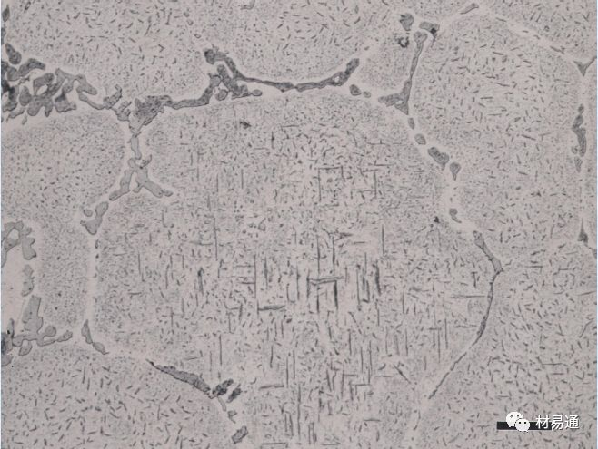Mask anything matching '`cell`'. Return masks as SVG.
I'll return each instance as SVG.
<instances>
[{
	"label": "cell",
	"instance_id": "obj_1",
	"mask_svg": "<svg viewBox=\"0 0 598 449\" xmlns=\"http://www.w3.org/2000/svg\"><path fill=\"white\" fill-rule=\"evenodd\" d=\"M583 80L573 63L492 14L454 19L426 45L411 106L459 167L574 136Z\"/></svg>",
	"mask_w": 598,
	"mask_h": 449
},
{
	"label": "cell",
	"instance_id": "obj_2",
	"mask_svg": "<svg viewBox=\"0 0 598 449\" xmlns=\"http://www.w3.org/2000/svg\"><path fill=\"white\" fill-rule=\"evenodd\" d=\"M6 40L27 56L80 73L105 95H170L191 40L173 2L12 1Z\"/></svg>",
	"mask_w": 598,
	"mask_h": 449
},
{
	"label": "cell",
	"instance_id": "obj_3",
	"mask_svg": "<svg viewBox=\"0 0 598 449\" xmlns=\"http://www.w3.org/2000/svg\"><path fill=\"white\" fill-rule=\"evenodd\" d=\"M577 153L575 138L555 139L462 166L458 211L510 261L575 240L583 228Z\"/></svg>",
	"mask_w": 598,
	"mask_h": 449
},
{
	"label": "cell",
	"instance_id": "obj_4",
	"mask_svg": "<svg viewBox=\"0 0 598 449\" xmlns=\"http://www.w3.org/2000/svg\"><path fill=\"white\" fill-rule=\"evenodd\" d=\"M125 152L124 129L108 112L12 128L1 142L2 217L40 229L75 221L115 184Z\"/></svg>",
	"mask_w": 598,
	"mask_h": 449
},
{
	"label": "cell",
	"instance_id": "obj_5",
	"mask_svg": "<svg viewBox=\"0 0 598 449\" xmlns=\"http://www.w3.org/2000/svg\"><path fill=\"white\" fill-rule=\"evenodd\" d=\"M220 3L212 43L250 73L307 81L333 73L403 24L399 1Z\"/></svg>",
	"mask_w": 598,
	"mask_h": 449
},
{
	"label": "cell",
	"instance_id": "obj_6",
	"mask_svg": "<svg viewBox=\"0 0 598 449\" xmlns=\"http://www.w3.org/2000/svg\"><path fill=\"white\" fill-rule=\"evenodd\" d=\"M39 287L54 322L76 323L86 306L90 243L75 221L40 229Z\"/></svg>",
	"mask_w": 598,
	"mask_h": 449
},
{
	"label": "cell",
	"instance_id": "obj_7",
	"mask_svg": "<svg viewBox=\"0 0 598 449\" xmlns=\"http://www.w3.org/2000/svg\"><path fill=\"white\" fill-rule=\"evenodd\" d=\"M481 5L574 59L587 61L596 55L597 1H483Z\"/></svg>",
	"mask_w": 598,
	"mask_h": 449
},
{
	"label": "cell",
	"instance_id": "obj_8",
	"mask_svg": "<svg viewBox=\"0 0 598 449\" xmlns=\"http://www.w3.org/2000/svg\"><path fill=\"white\" fill-rule=\"evenodd\" d=\"M404 24L392 30L366 52L355 73L364 86L384 92L399 89L409 75L414 42Z\"/></svg>",
	"mask_w": 598,
	"mask_h": 449
},
{
	"label": "cell",
	"instance_id": "obj_9",
	"mask_svg": "<svg viewBox=\"0 0 598 449\" xmlns=\"http://www.w3.org/2000/svg\"><path fill=\"white\" fill-rule=\"evenodd\" d=\"M586 152L581 167L583 227L595 244L597 234V97L583 100Z\"/></svg>",
	"mask_w": 598,
	"mask_h": 449
},
{
	"label": "cell",
	"instance_id": "obj_10",
	"mask_svg": "<svg viewBox=\"0 0 598 449\" xmlns=\"http://www.w3.org/2000/svg\"><path fill=\"white\" fill-rule=\"evenodd\" d=\"M405 11L427 20L442 21L452 17L464 5L465 1H400Z\"/></svg>",
	"mask_w": 598,
	"mask_h": 449
},
{
	"label": "cell",
	"instance_id": "obj_11",
	"mask_svg": "<svg viewBox=\"0 0 598 449\" xmlns=\"http://www.w3.org/2000/svg\"><path fill=\"white\" fill-rule=\"evenodd\" d=\"M514 426L517 430L525 432L530 429L531 424L527 419L521 417L515 422Z\"/></svg>",
	"mask_w": 598,
	"mask_h": 449
},
{
	"label": "cell",
	"instance_id": "obj_12",
	"mask_svg": "<svg viewBox=\"0 0 598 449\" xmlns=\"http://www.w3.org/2000/svg\"><path fill=\"white\" fill-rule=\"evenodd\" d=\"M523 417V415L518 412H511L506 416V422L510 426H514L515 422Z\"/></svg>",
	"mask_w": 598,
	"mask_h": 449
}]
</instances>
